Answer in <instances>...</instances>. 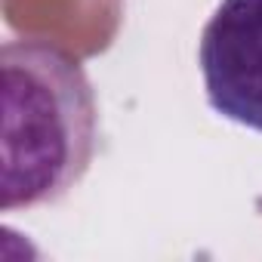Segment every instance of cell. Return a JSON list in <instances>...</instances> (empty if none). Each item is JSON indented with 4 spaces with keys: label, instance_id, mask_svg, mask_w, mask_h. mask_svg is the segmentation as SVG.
I'll return each mask as SVG.
<instances>
[{
    "label": "cell",
    "instance_id": "cell-2",
    "mask_svg": "<svg viewBox=\"0 0 262 262\" xmlns=\"http://www.w3.org/2000/svg\"><path fill=\"white\" fill-rule=\"evenodd\" d=\"M198 62L210 108L262 133V0H222L201 31Z\"/></svg>",
    "mask_w": 262,
    "mask_h": 262
},
{
    "label": "cell",
    "instance_id": "cell-1",
    "mask_svg": "<svg viewBox=\"0 0 262 262\" xmlns=\"http://www.w3.org/2000/svg\"><path fill=\"white\" fill-rule=\"evenodd\" d=\"M4 136L0 210H31L68 194L96 151V96L80 59L40 37L0 50Z\"/></svg>",
    "mask_w": 262,
    "mask_h": 262
}]
</instances>
